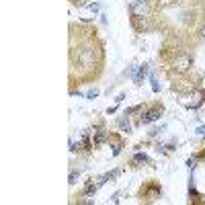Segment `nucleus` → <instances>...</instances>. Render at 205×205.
<instances>
[{"mask_svg": "<svg viewBox=\"0 0 205 205\" xmlns=\"http://www.w3.org/2000/svg\"><path fill=\"white\" fill-rule=\"evenodd\" d=\"M121 127L125 129V131H129V123H127V121H121Z\"/></svg>", "mask_w": 205, "mask_h": 205, "instance_id": "9", "label": "nucleus"}, {"mask_svg": "<svg viewBox=\"0 0 205 205\" xmlns=\"http://www.w3.org/2000/svg\"><path fill=\"white\" fill-rule=\"evenodd\" d=\"M97 94H98V93H97V90H90V93H88V94H86V97H88V98H94V97H97Z\"/></svg>", "mask_w": 205, "mask_h": 205, "instance_id": "8", "label": "nucleus"}, {"mask_svg": "<svg viewBox=\"0 0 205 205\" xmlns=\"http://www.w3.org/2000/svg\"><path fill=\"white\" fill-rule=\"evenodd\" d=\"M203 37H205V29H203Z\"/></svg>", "mask_w": 205, "mask_h": 205, "instance_id": "10", "label": "nucleus"}, {"mask_svg": "<svg viewBox=\"0 0 205 205\" xmlns=\"http://www.w3.org/2000/svg\"><path fill=\"white\" fill-rule=\"evenodd\" d=\"M102 140H105V131H101V133H98L97 137H94V144H101Z\"/></svg>", "mask_w": 205, "mask_h": 205, "instance_id": "6", "label": "nucleus"}, {"mask_svg": "<svg viewBox=\"0 0 205 205\" xmlns=\"http://www.w3.org/2000/svg\"><path fill=\"white\" fill-rule=\"evenodd\" d=\"M131 10L136 12V15H146V10H148V4L144 2V0H137V2H133Z\"/></svg>", "mask_w": 205, "mask_h": 205, "instance_id": "2", "label": "nucleus"}, {"mask_svg": "<svg viewBox=\"0 0 205 205\" xmlns=\"http://www.w3.org/2000/svg\"><path fill=\"white\" fill-rule=\"evenodd\" d=\"M146 72H148V68H146V66H142V68H140V74L136 76V82H137V84H140V82L144 80V76H146Z\"/></svg>", "mask_w": 205, "mask_h": 205, "instance_id": "4", "label": "nucleus"}, {"mask_svg": "<svg viewBox=\"0 0 205 205\" xmlns=\"http://www.w3.org/2000/svg\"><path fill=\"white\" fill-rule=\"evenodd\" d=\"M152 90H154V93H158V90H160V86H158V82L154 78H152Z\"/></svg>", "mask_w": 205, "mask_h": 205, "instance_id": "7", "label": "nucleus"}, {"mask_svg": "<svg viewBox=\"0 0 205 205\" xmlns=\"http://www.w3.org/2000/svg\"><path fill=\"white\" fill-rule=\"evenodd\" d=\"M189 64H191V60L187 58V55H183V58L179 60V62H176V68H179V70L183 72V70H187V68H189Z\"/></svg>", "mask_w": 205, "mask_h": 205, "instance_id": "3", "label": "nucleus"}, {"mask_svg": "<svg viewBox=\"0 0 205 205\" xmlns=\"http://www.w3.org/2000/svg\"><path fill=\"white\" fill-rule=\"evenodd\" d=\"M133 162H140V164H146V162H148V156H146V154H136V156H133Z\"/></svg>", "mask_w": 205, "mask_h": 205, "instance_id": "5", "label": "nucleus"}, {"mask_svg": "<svg viewBox=\"0 0 205 205\" xmlns=\"http://www.w3.org/2000/svg\"><path fill=\"white\" fill-rule=\"evenodd\" d=\"M162 111L160 109H152V111H148L146 115L142 117V123H152V121H156V119H160Z\"/></svg>", "mask_w": 205, "mask_h": 205, "instance_id": "1", "label": "nucleus"}]
</instances>
